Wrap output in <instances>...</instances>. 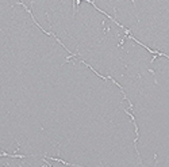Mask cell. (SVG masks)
<instances>
[{
  "label": "cell",
  "mask_w": 169,
  "mask_h": 167,
  "mask_svg": "<svg viewBox=\"0 0 169 167\" xmlns=\"http://www.w3.org/2000/svg\"><path fill=\"white\" fill-rule=\"evenodd\" d=\"M152 167H169V90L160 105L150 135Z\"/></svg>",
  "instance_id": "cell-1"
}]
</instances>
